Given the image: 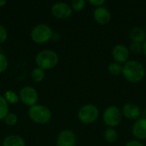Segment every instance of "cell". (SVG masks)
Instances as JSON below:
<instances>
[{
    "mask_svg": "<svg viewBox=\"0 0 146 146\" xmlns=\"http://www.w3.org/2000/svg\"><path fill=\"white\" fill-rule=\"evenodd\" d=\"M145 68L139 61L129 60L123 64L122 76L129 83L137 84L140 82L145 78Z\"/></svg>",
    "mask_w": 146,
    "mask_h": 146,
    "instance_id": "6da1fadb",
    "label": "cell"
},
{
    "mask_svg": "<svg viewBox=\"0 0 146 146\" xmlns=\"http://www.w3.org/2000/svg\"><path fill=\"white\" fill-rule=\"evenodd\" d=\"M58 61V55L51 50H44L36 56V63L38 68H40L43 70L53 68L56 66Z\"/></svg>",
    "mask_w": 146,
    "mask_h": 146,
    "instance_id": "7a4b0ae2",
    "label": "cell"
},
{
    "mask_svg": "<svg viewBox=\"0 0 146 146\" xmlns=\"http://www.w3.org/2000/svg\"><path fill=\"white\" fill-rule=\"evenodd\" d=\"M28 115L33 122L38 124H46L51 119L50 110L47 107L40 104H35L30 107Z\"/></svg>",
    "mask_w": 146,
    "mask_h": 146,
    "instance_id": "3957f363",
    "label": "cell"
},
{
    "mask_svg": "<svg viewBox=\"0 0 146 146\" xmlns=\"http://www.w3.org/2000/svg\"><path fill=\"white\" fill-rule=\"evenodd\" d=\"M54 33L47 24H38L31 31V38L37 44H44L52 38Z\"/></svg>",
    "mask_w": 146,
    "mask_h": 146,
    "instance_id": "277c9868",
    "label": "cell"
},
{
    "mask_svg": "<svg viewBox=\"0 0 146 146\" xmlns=\"http://www.w3.org/2000/svg\"><path fill=\"white\" fill-rule=\"evenodd\" d=\"M99 116V110L94 104H85L78 111L79 121L86 125L94 123Z\"/></svg>",
    "mask_w": 146,
    "mask_h": 146,
    "instance_id": "5b68a950",
    "label": "cell"
},
{
    "mask_svg": "<svg viewBox=\"0 0 146 146\" xmlns=\"http://www.w3.org/2000/svg\"><path fill=\"white\" fill-rule=\"evenodd\" d=\"M103 121L104 123L108 127H113L119 126L122 120V113L121 110H120L117 106L110 105L107 107L103 113Z\"/></svg>",
    "mask_w": 146,
    "mask_h": 146,
    "instance_id": "8992f818",
    "label": "cell"
},
{
    "mask_svg": "<svg viewBox=\"0 0 146 146\" xmlns=\"http://www.w3.org/2000/svg\"><path fill=\"white\" fill-rule=\"evenodd\" d=\"M20 99L25 105L32 107L38 102V94L33 87L27 86L21 88L20 92Z\"/></svg>",
    "mask_w": 146,
    "mask_h": 146,
    "instance_id": "52a82bcc",
    "label": "cell"
},
{
    "mask_svg": "<svg viewBox=\"0 0 146 146\" xmlns=\"http://www.w3.org/2000/svg\"><path fill=\"white\" fill-rule=\"evenodd\" d=\"M111 55L115 62L120 64H124L129 61L130 51L127 45L123 44H117L113 47Z\"/></svg>",
    "mask_w": 146,
    "mask_h": 146,
    "instance_id": "ba28073f",
    "label": "cell"
},
{
    "mask_svg": "<svg viewBox=\"0 0 146 146\" xmlns=\"http://www.w3.org/2000/svg\"><path fill=\"white\" fill-rule=\"evenodd\" d=\"M52 15L58 19H68L72 15L73 9L71 5L64 2H57L54 3L51 7Z\"/></svg>",
    "mask_w": 146,
    "mask_h": 146,
    "instance_id": "9c48e42d",
    "label": "cell"
},
{
    "mask_svg": "<svg viewBox=\"0 0 146 146\" xmlns=\"http://www.w3.org/2000/svg\"><path fill=\"white\" fill-rule=\"evenodd\" d=\"M121 113L122 115L127 119L131 121H137L142 115V110L138 104L129 102L122 106Z\"/></svg>",
    "mask_w": 146,
    "mask_h": 146,
    "instance_id": "30bf717a",
    "label": "cell"
},
{
    "mask_svg": "<svg viewBox=\"0 0 146 146\" xmlns=\"http://www.w3.org/2000/svg\"><path fill=\"white\" fill-rule=\"evenodd\" d=\"M76 135L69 129L62 130L56 138V146H75Z\"/></svg>",
    "mask_w": 146,
    "mask_h": 146,
    "instance_id": "8fae6325",
    "label": "cell"
},
{
    "mask_svg": "<svg viewBox=\"0 0 146 146\" xmlns=\"http://www.w3.org/2000/svg\"><path fill=\"white\" fill-rule=\"evenodd\" d=\"M132 133L137 140H146V118L140 117L134 121L132 127Z\"/></svg>",
    "mask_w": 146,
    "mask_h": 146,
    "instance_id": "7c38bea8",
    "label": "cell"
},
{
    "mask_svg": "<svg viewBox=\"0 0 146 146\" xmlns=\"http://www.w3.org/2000/svg\"><path fill=\"white\" fill-rule=\"evenodd\" d=\"M93 18L95 21L100 25L108 24L112 18L110 11L104 6L95 8L93 10Z\"/></svg>",
    "mask_w": 146,
    "mask_h": 146,
    "instance_id": "4fadbf2b",
    "label": "cell"
},
{
    "mask_svg": "<svg viewBox=\"0 0 146 146\" xmlns=\"http://www.w3.org/2000/svg\"><path fill=\"white\" fill-rule=\"evenodd\" d=\"M129 37L133 42L144 44L146 40V32L145 28L140 27H134L130 30Z\"/></svg>",
    "mask_w": 146,
    "mask_h": 146,
    "instance_id": "5bb4252c",
    "label": "cell"
},
{
    "mask_svg": "<svg viewBox=\"0 0 146 146\" xmlns=\"http://www.w3.org/2000/svg\"><path fill=\"white\" fill-rule=\"evenodd\" d=\"M3 146H26L24 139L18 135H9L3 142Z\"/></svg>",
    "mask_w": 146,
    "mask_h": 146,
    "instance_id": "9a60e30c",
    "label": "cell"
},
{
    "mask_svg": "<svg viewBox=\"0 0 146 146\" xmlns=\"http://www.w3.org/2000/svg\"><path fill=\"white\" fill-rule=\"evenodd\" d=\"M104 138L108 143L114 144L118 139V133L113 127H107L104 133Z\"/></svg>",
    "mask_w": 146,
    "mask_h": 146,
    "instance_id": "2e32d148",
    "label": "cell"
},
{
    "mask_svg": "<svg viewBox=\"0 0 146 146\" xmlns=\"http://www.w3.org/2000/svg\"><path fill=\"white\" fill-rule=\"evenodd\" d=\"M122 68H123V65H121L116 62H113L109 64L108 72L112 76H119V75L122 74Z\"/></svg>",
    "mask_w": 146,
    "mask_h": 146,
    "instance_id": "e0dca14e",
    "label": "cell"
},
{
    "mask_svg": "<svg viewBox=\"0 0 146 146\" xmlns=\"http://www.w3.org/2000/svg\"><path fill=\"white\" fill-rule=\"evenodd\" d=\"M45 74L44 71L40 68H34L31 73V77L35 82H41L44 79Z\"/></svg>",
    "mask_w": 146,
    "mask_h": 146,
    "instance_id": "ac0fdd59",
    "label": "cell"
},
{
    "mask_svg": "<svg viewBox=\"0 0 146 146\" xmlns=\"http://www.w3.org/2000/svg\"><path fill=\"white\" fill-rule=\"evenodd\" d=\"M9 114V105L5 98L0 96V120L4 119Z\"/></svg>",
    "mask_w": 146,
    "mask_h": 146,
    "instance_id": "d6986e66",
    "label": "cell"
},
{
    "mask_svg": "<svg viewBox=\"0 0 146 146\" xmlns=\"http://www.w3.org/2000/svg\"><path fill=\"white\" fill-rule=\"evenodd\" d=\"M4 98L7 101V103L13 104H17L19 102V99H20L19 96L15 92H14L13 91H10V90L5 92V93H4Z\"/></svg>",
    "mask_w": 146,
    "mask_h": 146,
    "instance_id": "ffe728a7",
    "label": "cell"
},
{
    "mask_svg": "<svg viewBox=\"0 0 146 146\" xmlns=\"http://www.w3.org/2000/svg\"><path fill=\"white\" fill-rule=\"evenodd\" d=\"M129 49V51L135 54V55H138L141 52H143V44H140V43H136V42H132L128 47Z\"/></svg>",
    "mask_w": 146,
    "mask_h": 146,
    "instance_id": "44dd1931",
    "label": "cell"
},
{
    "mask_svg": "<svg viewBox=\"0 0 146 146\" xmlns=\"http://www.w3.org/2000/svg\"><path fill=\"white\" fill-rule=\"evenodd\" d=\"M86 7L85 0H73L71 3V8L74 11H80Z\"/></svg>",
    "mask_w": 146,
    "mask_h": 146,
    "instance_id": "7402d4cb",
    "label": "cell"
},
{
    "mask_svg": "<svg viewBox=\"0 0 146 146\" xmlns=\"http://www.w3.org/2000/svg\"><path fill=\"white\" fill-rule=\"evenodd\" d=\"M17 121H18V118H17V115L15 114H13V113H9L6 117L4 118V121L7 125L9 126H14L17 123Z\"/></svg>",
    "mask_w": 146,
    "mask_h": 146,
    "instance_id": "603a6c76",
    "label": "cell"
},
{
    "mask_svg": "<svg viewBox=\"0 0 146 146\" xmlns=\"http://www.w3.org/2000/svg\"><path fill=\"white\" fill-rule=\"evenodd\" d=\"M9 65L8 58L3 53H0V73H3Z\"/></svg>",
    "mask_w": 146,
    "mask_h": 146,
    "instance_id": "cb8c5ba5",
    "label": "cell"
},
{
    "mask_svg": "<svg viewBox=\"0 0 146 146\" xmlns=\"http://www.w3.org/2000/svg\"><path fill=\"white\" fill-rule=\"evenodd\" d=\"M8 38V32L6 28L0 24V44H3L6 41Z\"/></svg>",
    "mask_w": 146,
    "mask_h": 146,
    "instance_id": "d4e9b609",
    "label": "cell"
},
{
    "mask_svg": "<svg viewBox=\"0 0 146 146\" xmlns=\"http://www.w3.org/2000/svg\"><path fill=\"white\" fill-rule=\"evenodd\" d=\"M88 3L90 4H92V6H95L96 8H98V7L104 6V4L106 3V1L105 0H89Z\"/></svg>",
    "mask_w": 146,
    "mask_h": 146,
    "instance_id": "484cf974",
    "label": "cell"
},
{
    "mask_svg": "<svg viewBox=\"0 0 146 146\" xmlns=\"http://www.w3.org/2000/svg\"><path fill=\"white\" fill-rule=\"evenodd\" d=\"M125 146H145L144 144L139 141V140H137V139H133V140H130L128 141Z\"/></svg>",
    "mask_w": 146,
    "mask_h": 146,
    "instance_id": "4316f807",
    "label": "cell"
},
{
    "mask_svg": "<svg viewBox=\"0 0 146 146\" xmlns=\"http://www.w3.org/2000/svg\"><path fill=\"white\" fill-rule=\"evenodd\" d=\"M143 54H144V56L146 57V40L144 42V44H143Z\"/></svg>",
    "mask_w": 146,
    "mask_h": 146,
    "instance_id": "83f0119b",
    "label": "cell"
},
{
    "mask_svg": "<svg viewBox=\"0 0 146 146\" xmlns=\"http://www.w3.org/2000/svg\"><path fill=\"white\" fill-rule=\"evenodd\" d=\"M5 3H6L5 0H0V7H3Z\"/></svg>",
    "mask_w": 146,
    "mask_h": 146,
    "instance_id": "f1b7e54d",
    "label": "cell"
},
{
    "mask_svg": "<svg viewBox=\"0 0 146 146\" xmlns=\"http://www.w3.org/2000/svg\"><path fill=\"white\" fill-rule=\"evenodd\" d=\"M145 32H146V22H145Z\"/></svg>",
    "mask_w": 146,
    "mask_h": 146,
    "instance_id": "f546056e",
    "label": "cell"
},
{
    "mask_svg": "<svg viewBox=\"0 0 146 146\" xmlns=\"http://www.w3.org/2000/svg\"><path fill=\"white\" fill-rule=\"evenodd\" d=\"M0 146H1V145H0Z\"/></svg>",
    "mask_w": 146,
    "mask_h": 146,
    "instance_id": "4dcf8cb0",
    "label": "cell"
}]
</instances>
